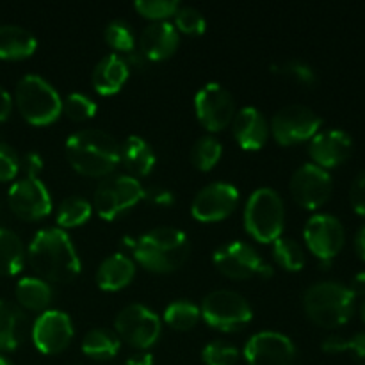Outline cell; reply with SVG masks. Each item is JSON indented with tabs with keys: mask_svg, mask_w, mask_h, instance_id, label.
<instances>
[{
	"mask_svg": "<svg viewBox=\"0 0 365 365\" xmlns=\"http://www.w3.org/2000/svg\"><path fill=\"white\" fill-rule=\"evenodd\" d=\"M27 259L46 284H68L81 273V259L63 228H43L32 237Z\"/></svg>",
	"mask_w": 365,
	"mask_h": 365,
	"instance_id": "6da1fadb",
	"label": "cell"
},
{
	"mask_svg": "<svg viewBox=\"0 0 365 365\" xmlns=\"http://www.w3.org/2000/svg\"><path fill=\"white\" fill-rule=\"evenodd\" d=\"M66 159L86 177H110L120 166V143L106 130L82 128L66 139Z\"/></svg>",
	"mask_w": 365,
	"mask_h": 365,
	"instance_id": "7a4b0ae2",
	"label": "cell"
},
{
	"mask_svg": "<svg viewBox=\"0 0 365 365\" xmlns=\"http://www.w3.org/2000/svg\"><path fill=\"white\" fill-rule=\"evenodd\" d=\"M139 266L152 273L166 274L177 271L187 260L191 245L187 235L173 227H159L135 239L132 246Z\"/></svg>",
	"mask_w": 365,
	"mask_h": 365,
	"instance_id": "3957f363",
	"label": "cell"
},
{
	"mask_svg": "<svg viewBox=\"0 0 365 365\" xmlns=\"http://www.w3.org/2000/svg\"><path fill=\"white\" fill-rule=\"evenodd\" d=\"M303 309L321 328H339L355 312V294L339 282H317L303 294Z\"/></svg>",
	"mask_w": 365,
	"mask_h": 365,
	"instance_id": "277c9868",
	"label": "cell"
},
{
	"mask_svg": "<svg viewBox=\"0 0 365 365\" xmlns=\"http://www.w3.org/2000/svg\"><path fill=\"white\" fill-rule=\"evenodd\" d=\"M14 102L21 116L31 125H50L63 113V98L46 78L29 73L14 88Z\"/></svg>",
	"mask_w": 365,
	"mask_h": 365,
	"instance_id": "5b68a950",
	"label": "cell"
},
{
	"mask_svg": "<svg viewBox=\"0 0 365 365\" xmlns=\"http://www.w3.org/2000/svg\"><path fill=\"white\" fill-rule=\"evenodd\" d=\"M285 227V207L274 189L259 187L245 205V228L257 242L273 245Z\"/></svg>",
	"mask_w": 365,
	"mask_h": 365,
	"instance_id": "8992f818",
	"label": "cell"
},
{
	"mask_svg": "<svg viewBox=\"0 0 365 365\" xmlns=\"http://www.w3.org/2000/svg\"><path fill=\"white\" fill-rule=\"evenodd\" d=\"M200 312L210 328L232 334L248 327L253 319L250 303L239 292L217 289L209 292L200 305Z\"/></svg>",
	"mask_w": 365,
	"mask_h": 365,
	"instance_id": "52a82bcc",
	"label": "cell"
},
{
	"mask_svg": "<svg viewBox=\"0 0 365 365\" xmlns=\"http://www.w3.org/2000/svg\"><path fill=\"white\" fill-rule=\"evenodd\" d=\"M145 200V189L130 175H110L95 191V209L102 220L113 221Z\"/></svg>",
	"mask_w": 365,
	"mask_h": 365,
	"instance_id": "ba28073f",
	"label": "cell"
},
{
	"mask_svg": "<svg viewBox=\"0 0 365 365\" xmlns=\"http://www.w3.org/2000/svg\"><path fill=\"white\" fill-rule=\"evenodd\" d=\"M214 266L230 280L271 278L273 267L262 260L255 248L245 241H230L214 252Z\"/></svg>",
	"mask_w": 365,
	"mask_h": 365,
	"instance_id": "9c48e42d",
	"label": "cell"
},
{
	"mask_svg": "<svg viewBox=\"0 0 365 365\" xmlns=\"http://www.w3.org/2000/svg\"><path fill=\"white\" fill-rule=\"evenodd\" d=\"M163 321L146 305L132 303L118 312L114 319V334L121 342L135 349H148L159 341Z\"/></svg>",
	"mask_w": 365,
	"mask_h": 365,
	"instance_id": "30bf717a",
	"label": "cell"
},
{
	"mask_svg": "<svg viewBox=\"0 0 365 365\" xmlns=\"http://www.w3.org/2000/svg\"><path fill=\"white\" fill-rule=\"evenodd\" d=\"M323 120L303 103H289L273 114L269 130L278 145L291 146L310 141L321 130Z\"/></svg>",
	"mask_w": 365,
	"mask_h": 365,
	"instance_id": "8fae6325",
	"label": "cell"
},
{
	"mask_svg": "<svg viewBox=\"0 0 365 365\" xmlns=\"http://www.w3.org/2000/svg\"><path fill=\"white\" fill-rule=\"evenodd\" d=\"M195 110L203 128L209 132H221L235 116L234 96L217 82H209L196 93Z\"/></svg>",
	"mask_w": 365,
	"mask_h": 365,
	"instance_id": "7c38bea8",
	"label": "cell"
},
{
	"mask_svg": "<svg viewBox=\"0 0 365 365\" xmlns=\"http://www.w3.org/2000/svg\"><path fill=\"white\" fill-rule=\"evenodd\" d=\"M291 195L299 207L307 210H316L328 202L334 191V178L323 168L314 163H307L299 166L292 173Z\"/></svg>",
	"mask_w": 365,
	"mask_h": 365,
	"instance_id": "4fadbf2b",
	"label": "cell"
},
{
	"mask_svg": "<svg viewBox=\"0 0 365 365\" xmlns=\"http://www.w3.org/2000/svg\"><path fill=\"white\" fill-rule=\"evenodd\" d=\"M9 209L25 221H38L52 212V196L39 178L24 177L7 191Z\"/></svg>",
	"mask_w": 365,
	"mask_h": 365,
	"instance_id": "5bb4252c",
	"label": "cell"
},
{
	"mask_svg": "<svg viewBox=\"0 0 365 365\" xmlns=\"http://www.w3.org/2000/svg\"><path fill=\"white\" fill-rule=\"evenodd\" d=\"M239 191L230 182H210L200 189L191 203V214L202 223H216L235 210Z\"/></svg>",
	"mask_w": 365,
	"mask_h": 365,
	"instance_id": "9a60e30c",
	"label": "cell"
},
{
	"mask_svg": "<svg viewBox=\"0 0 365 365\" xmlns=\"http://www.w3.org/2000/svg\"><path fill=\"white\" fill-rule=\"evenodd\" d=\"M73 323L63 310H45L32 327V342L43 355H59L73 341Z\"/></svg>",
	"mask_w": 365,
	"mask_h": 365,
	"instance_id": "2e32d148",
	"label": "cell"
},
{
	"mask_svg": "<svg viewBox=\"0 0 365 365\" xmlns=\"http://www.w3.org/2000/svg\"><path fill=\"white\" fill-rule=\"evenodd\" d=\"M307 248L323 262H330L341 253L346 234L341 221L331 214H314L303 228Z\"/></svg>",
	"mask_w": 365,
	"mask_h": 365,
	"instance_id": "e0dca14e",
	"label": "cell"
},
{
	"mask_svg": "<svg viewBox=\"0 0 365 365\" xmlns=\"http://www.w3.org/2000/svg\"><path fill=\"white\" fill-rule=\"evenodd\" d=\"M242 356L248 365H292L296 348L280 331H259L248 339Z\"/></svg>",
	"mask_w": 365,
	"mask_h": 365,
	"instance_id": "ac0fdd59",
	"label": "cell"
},
{
	"mask_svg": "<svg viewBox=\"0 0 365 365\" xmlns=\"http://www.w3.org/2000/svg\"><path fill=\"white\" fill-rule=\"evenodd\" d=\"M353 152V139L349 134L339 128H328L319 130L309 145V153L312 157L314 164L323 170L341 166L342 163L349 159Z\"/></svg>",
	"mask_w": 365,
	"mask_h": 365,
	"instance_id": "d6986e66",
	"label": "cell"
},
{
	"mask_svg": "<svg viewBox=\"0 0 365 365\" xmlns=\"http://www.w3.org/2000/svg\"><path fill=\"white\" fill-rule=\"evenodd\" d=\"M232 132L242 150L255 152L266 145L267 135H269V125L257 107L246 106L235 110V116L232 120Z\"/></svg>",
	"mask_w": 365,
	"mask_h": 365,
	"instance_id": "ffe728a7",
	"label": "cell"
},
{
	"mask_svg": "<svg viewBox=\"0 0 365 365\" xmlns=\"http://www.w3.org/2000/svg\"><path fill=\"white\" fill-rule=\"evenodd\" d=\"M139 48L150 61L170 59L178 48V31L171 21H152L139 34Z\"/></svg>",
	"mask_w": 365,
	"mask_h": 365,
	"instance_id": "44dd1931",
	"label": "cell"
},
{
	"mask_svg": "<svg viewBox=\"0 0 365 365\" xmlns=\"http://www.w3.org/2000/svg\"><path fill=\"white\" fill-rule=\"evenodd\" d=\"M135 277V264L125 253H113L100 262L96 269V284L102 291L116 292L130 285Z\"/></svg>",
	"mask_w": 365,
	"mask_h": 365,
	"instance_id": "7402d4cb",
	"label": "cell"
},
{
	"mask_svg": "<svg viewBox=\"0 0 365 365\" xmlns=\"http://www.w3.org/2000/svg\"><path fill=\"white\" fill-rule=\"evenodd\" d=\"M127 78L128 64L125 63L123 57H120L118 53H109V56L102 57V59L96 63L91 75L93 88H95V91L102 96L116 95V93L125 86Z\"/></svg>",
	"mask_w": 365,
	"mask_h": 365,
	"instance_id": "603a6c76",
	"label": "cell"
},
{
	"mask_svg": "<svg viewBox=\"0 0 365 365\" xmlns=\"http://www.w3.org/2000/svg\"><path fill=\"white\" fill-rule=\"evenodd\" d=\"M120 164H123L127 175L138 178L146 177L155 166V153L152 146L139 135H128L120 145Z\"/></svg>",
	"mask_w": 365,
	"mask_h": 365,
	"instance_id": "cb8c5ba5",
	"label": "cell"
},
{
	"mask_svg": "<svg viewBox=\"0 0 365 365\" xmlns=\"http://www.w3.org/2000/svg\"><path fill=\"white\" fill-rule=\"evenodd\" d=\"M38 48V39L27 29L20 25H0V59L20 61L27 59Z\"/></svg>",
	"mask_w": 365,
	"mask_h": 365,
	"instance_id": "d4e9b609",
	"label": "cell"
},
{
	"mask_svg": "<svg viewBox=\"0 0 365 365\" xmlns=\"http://www.w3.org/2000/svg\"><path fill=\"white\" fill-rule=\"evenodd\" d=\"M121 341L114 331L106 330V328H93L82 339V353L88 359L106 362L113 360L120 353Z\"/></svg>",
	"mask_w": 365,
	"mask_h": 365,
	"instance_id": "484cf974",
	"label": "cell"
},
{
	"mask_svg": "<svg viewBox=\"0 0 365 365\" xmlns=\"http://www.w3.org/2000/svg\"><path fill=\"white\" fill-rule=\"evenodd\" d=\"M18 303L31 312H45L52 302V289L38 277L21 278L14 289Z\"/></svg>",
	"mask_w": 365,
	"mask_h": 365,
	"instance_id": "4316f807",
	"label": "cell"
},
{
	"mask_svg": "<svg viewBox=\"0 0 365 365\" xmlns=\"http://www.w3.org/2000/svg\"><path fill=\"white\" fill-rule=\"evenodd\" d=\"M25 264L21 239L9 228L0 227V277H14Z\"/></svg>",
	"mask_w": 365,
	"mask_h": 365,
	"instance_id": "83f0119b",
	"label": "cell"
},
{
	"mask_svg": "<svg viewBox=\"0 0 365 365\" xmlns=\"http://www.w3.org/2000/svg\"><path fill=\"white\" fill-rule=\"evenodd\" d=\"M21 312L13 303L0 299V351H14L20 344Z\"/></svg>",
	"mask_w": 365,
	"mask_h": 365,
	"instance_id": "f1b7e54d",
	"label": "cell"
},
{
	"mask_svg": "<svg viewBox=\"0 0 365 365\" xmlns=\"http://www.w3.org/2000/svg\"><path fill=\"white\" fill-rule=\"evenodd\" d=\"M202 312L189 299H175L164 309V323L177 331H189L198 324Z\"/></svg>",
	"mask_w": 365,
	"mask_h": 365,
	"instance_id": "f546056e",
	"label": "cell"
},
{
	"mask_svg": "<svg viewBox=\"0 0 365 365\" xmlns=\"http://www.w3.org/2000/svg\"><path fill=\"white\" fill-rule=\"evenodd\" d=\"M93 205L84 196H68L57 207L56 220L61 228H75L84 225L91 217Z\"/></svg>",
	"mask_w": 365,
	"mask_h": 365,
	"instance_id": "4dcf8cb0",
	"label": "cell"
},
{
	"mask_svg": "<svg viewBox=\"0 0 365 365\" xmlns=\"http://www.w3.org/2000/svg\"><path fill=\"white\" fill-rule=\"evenodd\" d=\"M273 257L278 266H282L289 273H298L305 267L307 262L302 245L292 237H284V235L273 242Z\"/></svg>",
	"mask_w": 365,
	"mask_h": 365,
	"instance_id": "1f68e13d",
	"label": "cell"
},
{
	"mask_svg": "<svg viewBox=\"0 0 365 365\" xmlns=\"http://www.w3.org/2000/svg\"><path fill=\"white\" fill-rule=\"evenodd\" d=\"M223 146L214 135H203L192 145L191 163L200 171H210L221 159Z\"/></svg>",
	"mask_w": 365,
	"mask_h": 365,
	"instance_id": "d6a6232c",
	"label": "cell"
},
{
	"mask_svg": "<svg viewBox=\"0 0 365 365\" xmlns=\"http://www.w3.org/2000/svg\"><path fill=\"white\" fill-rule=\"evenodd\" d=\"M103 38L106 43L113 50L121 53H130L134 52L135 46V38L134 32H132L130 25L125 24L121 20H114L110 24H107L106 31H103Z\"/></svg>",
	"mask_w": 365,
	"mask_h": 365,
	"instance_id": "836d02e7",
	"label": "cell"
},
{
	"mask_svg": "<svg viewBox=\"0 0 365 365\" xmlns=\"http://www.w3.org/2000/svg\"><path fill=\"white\" fill-rule=\"evenodd\" d=\"M321 348H323V351L327 353L351 351L356 362L360 365H365V334H356L349 339L339 337V335H331V337L324 339Z\"/></svg>",
	"mask_w": 365,
	"mask_h": 365,
	"instance_id": "e575fe53",
	"label": "cell"
},
{
	"mask_svg": "<svg viewBox=\"0 0 365 365\" xmlns=\"http://www.w3.org/2000/svg\"><path fill=\"white\" fill-rule=\"evenodd\" d=\"M98 110V106L84 93H70L63 100V113L73 121L91 120Z\"/></svg>",
	"mask_w": 365,
	"mask_h": 365,
	"instance_id": "d590c367",
	"label": "cell"
},
{
	"mask_svg": "<svg viewBox=\"0 0 365 365\" xmlns=\"http://www.w3.org/2000/svg\"><path fill=\"white\" fill-rule=\"evenodd\" d=\"M202 360L205 365H235L239 360V349L225 341H212L202 349Z\"/></svg>",
	"mask_w": 365,
	"mask_h": 365,
	"instance_id": "8d00e7d4",
	"label": "cell"
},
{
	"mask_svg": "<svg viewBox=\"0 0 365 365\" xmlns=\"http://www.w3.org/2000/svg\"><path fill=\"white\" fill-rule=\"evenodd\" d=\"M175 29L182 34L202 36L207 29V20L195 7L180 6L175 13Z\"/></svg>",
	"mask_w": 365,
	"mask_h": 365,
	"instance_id": "74e56055",
	"label": "cell"
},
{
	"mask_svg": "<svg viewBox=\"0 0 365 365\" xmlns=\"http://www.w3.org/2000/svg\"><path fill=\"white\" fill-rule=\"evenodd\" d=\"M135 11L152 21H168V18L175 16L180 4L177 0H138L134 4Z\"/></svg>",
	"mask_w": 365,
	"mask_h": 365,
	"instance_id": "f35d334b",
	"label": "cell"
},
{
	"mask_svg": "<svg viewBox=\"0 0 365 365\" xmlns=\"http://www.w3.org/2000/svg\"><path fill=\"white\" fill-rule=\"evenodd\" d=\"M273 70L274 73H280L284 77L292 78V81L299 82V84L312 86L316 82V71L309 64L302 63V61H285V63L274 66Z\"/></svg>",
	"mask_w": 365,
	"mask_h": 365,
	"instance_id": "ab89813d",
	"label": "cell"
},
{
	"mask_svg": "<svg viewBox=\"0 0 365 365\" xmlns=\"http://www.w3.org/2000/svg\"><path fill=\"white\" fill-rule=\"evenodd\" d=\"M20 171V157L9 145L0 141V182H9Z\"/></svg>",
	"mask_w": 365,
	"mask_h": 365,
	"instance_id": "60d3db41",
	"label": "cell"
},
{
	"mask_svg": "<svg viewBox=\"0 0 365 365\" xmlns=\"http://www.w3.org/2000/svg\"><path fill=\"white\" fill-rule=\"evenodd\" d=\"M349 200H351V207L355 209V212L365 217V170L353 180Z\"/></svg>",
	"mask_w": 365,
	"mask_h": 365,
	"instance_id": "b9f144b4",
	"label": "cell"
},
{
	"mask_svg": "<svg viewBox=\"0 0 365 365\" xmlns=\"http://www.w3.org/2000/svg\"><path fill=\"white\" fill-rule=\"evenodd\" d=\"M20 168H24L25 177L38 178L43 170V159L38 152H29L24 159L20 160Z\"/></svg>",
	"mask_w": 365,
	"mask_h": 365,
	"instance_id": "7bdbcfd3",
	"label": "cell"
},
{
	"mask_svg": "<svg viewBox=\"0 0 365 365\" xmlns=\"http://www.w3.org/2000/svg\"><path fill=\"white\" fill-rule=\"evenodd\" d=\"M145 200H150V202L160 207H170L173 205L175 202L173 195H171L168 189H160V187L152 189V191H145Z\"/></svg>",
	"mask_w": 365,
	"mask_h": 365,
	"instance_id": "ee69618b",
	"label": "cell"
},
{
	"mask_svg": "<svg viewBox=\"0 0 365 365\" xmlns=\"http://www.w3.org/2000/svg\"><path fill=\"white\" fill-rule=\"evenodd\" d=\"M13 96L9 95V91H7L4 86H0V121L7 120L11 114V110H13Z\"/></svg>",
	"mask_w": 365,
	"mask_h": 365,
	"instance_id": "f6af8a7d",
	"label": "cell"
},
{
	"mask_svg": "<svg viewBox=\"0 0 365 365\" xmlns=\"http://www.w3.org/2000/svg\"><path fill=\"white\" fill-rule=\"evenodd\" d=\"M349 291L356 296H365V271H360L359 274H355L349 285Z\"/></svg>",
	"mask_w": 365,
	"mask_h": 365,
	"instance_id": "bcb514c9",
	"label": "cell"
},
{
	"mask_svg": "<svg viewBox=\"0 0 365 365\" xmlns=\"http://www.w3.org/2000/svg\"><path fill=\"white\" fill-rule=\"evenodd\" d=\"M125 365H155V362L150 353H138V355H132Z\"/></svg>",
	"mask_w": 365,
	"mask_h": 365,
	"instance_id": "7dc6e473",
	"label": "cell"
},
{
	"mask_svg": "<svg viewBox=\"0 0 365 365\" xmlns=\"http://www.w3.org/2000/svg\"><path fill=\"white\" fill-rule=\"evenodd\" d=\"M355 252L360 257V260L365 262V227L360 228L355 235Z\"/></svg>",
	"mask_w": 365,
	"mask_h": 365,
	"instance_id": "c3c4849f",
	"label": "cell"
},
{
	"mask_svg": "<svg viewBox=\"0 0 365 365\" xmlns=\"http://www.w3.org/2000/svg\"><path fill=\"white\" fill-rule=\"evenodd\" d=\"M0 365H13V364H11L9 360L6 359V356H2V355H0Z\"/></svg>",
	"mask_w": 365,
	"mask_h": 365,
	"instance_id": "681fc988",
	"label": "cell"
},
{
	"mask_svg": "<svg viewBox=\"0 0 365 365\" xmlns=\"http://www.w3.org/2000/svg\"><path fill=\"white\" fill-rule=\"evenodd\" d=\"M362 317H364V323H365V303H364V307H362Z\"/></svg>",
	"mask_w": 365,
	"mask_h": 365,
	"instance_id": "f907efd6",
	"label": "cell"
}]
</instances>
